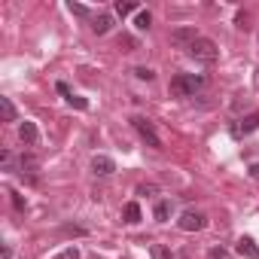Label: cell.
Segmentation results:
<instances>
[{"label": "cell", "instance_id": "obj_22", "mask_svg": "<svg viewBox=\"0 0 259 259\" xmlns=\"http://www.w3.org/2000/svg\"><path fill=\"white\" fill-rule=\"evenodd\" d=\"M0 159H4V168H7V171H16V168H13V153L4 150V153H0Z\"/></svg>", "mask_w": 259, "mask_h": 259}, {"label": "cell", "instance_id": "obj_4", "mask_svg": "<svg viewBox=\"0 0 259 259\" xmlns=\"http://www.w3.org/2000/svg\"><path fill=\"white\" fill-rule=\"evenodd\" d=\"M204 223H207V217L198 213V210H183L180 220H177V226H180L183 232H198V229H204Z\"/></svg>", "mask_w": 259, "mask_h": 259}, {"label": "cell", "instance_id": "obj_16", "mask_svg": "<svg viewBox=\"0 0 259 259\" xmlns=\"http://www.w3.org/2000/svg\"><path fill=\"white\" fill-rule=\"evenodd\" d=\"M150 253H153V259H174L171 247H165V244H153V247H150Z\"/></svg>", "mask_w": 259, "mask_h": 259}, {"label": "cell", "instance_id": "obj_3", "mask_svg": "<svg viewBox=\"0 0 259 259\" xmlns=\"http://www.w3.org/2000/svg\"><path fill=\"white\" fill-rule=\"evenodd\" d=\"M132 125H135V132L141 135V141H144L147 147H153V150H162V138L156 135V128H153V122H150V119H144V116H135V119H132Z\"/></svg>", "mask_w": 259, "mask_h": 259}, {"label": "cell", "instance_id": "obj_15", "mask_svg": "<svg viewBox=\"0 0 259 259\" xmlns=\"http://www.w3.org/2000/svg\"><path fill=\"white\" fill-rule=\"evenodd\" d=\"M156 220L159 223H168L171 220V201H159L156 204Z\"/></svg>", "mask_w": 259, "mask_h": 259}, {"label": "cell", "instance_id": "obj_13", "mask_svg": "<svg viewBox=\"0 0 259 259\" xmlns=\"http://www.w3.org/2000/svg\"><path fill=\"white\" fill-rule=\"evenodd\" d=\"M110 28H113V16H107V13L95 16V22H92V31H95V34H107Z\"/></svg>", "mask_w": 259, "mask_h": 259}, {"label": "cell", "instance_id": "obj_2", "mask_svg": "<svg viewBox=\"0 0 259 259\" xmlns=\"http://www.w3.org/2000/svg\"><path fill=\"white\" fill-rule=\"evenodd\" d=\"M189 55H192L195 61H201V64H217V58H220V49H217V43H213V40H207V37H198V40L189 46Z\"/></svg>", "mask_w": 259, "mask_h": 259}, {"label": "cell", "instance_id": "obj_14", "mask_svg": "<svg viewBox=\"0 0 259 259\" xmlns=\"http://www.w3.org/2000/svg\"><path fill=\"white\" fill-rule=\"evenodd\" d=\"M0 116H4V122H16V107L10 98H0Z\"/></svg>", "mask_w": 259, "mask_h": 259}, {"label": "cell", "instance_id": "obj_17", "mask_svg": "<svg viewBox=\"0 0 259 259\" xmlns=\"http://www.w3.org/2000/svg\"><path fill=\"white\" fill-rule=\"evenodd\" d=\"M150 22H153V16H150L147 10H141V13H138V19H135V28H138V31H147V28H150Z\"/></svg>", "mask_w": 259, "mask_h": 259}, {"label": "cell", "instance_id": "obj_11", "mask_svg": "<svg viewBox=\"0 0 259 259\" xmlns=\"http://www.w3.org/2000/svg\"><path fill=\"white\" fill-rule=\"evenodd\" d=\"M58 92L64 95V101H67L70 107H76V110H85V107H89V101H85V98H79V95H73V92L67 89V82H58Z\"/></svg>", "mask_w": 259, "mask_h": 259}, {"label": "cell", "instance_id": "obj_5", "mask_svg": "<svg viewBox=\"0 0 259 259\" xmlns=\"http://www.w3.org/2000/svg\"><path fill=\"white\" fill-rule=\"evenodd\" d=\"M256 128H259V110H256V113H250V116H244V119L232 128V135H235V138H241V135H253Z\"/></svg>", "mask_w": 259, "mask_h": 259}, {"label": "cell", "instance_id": "obj_24", "mask_svg": "<svg viewBox=\"0 0 259 259\" xmlns=\"http://www.w3.org/2000/svg\"><path fill=\"white\" fill-rule=\"evenodd\" d=\"M210 259H229V253H226L223 247H213V250H210Z\"/></svg>", "mask_w": 259, "mask_h": 259}, {"label": "cell", "instance_id": "obj_10", "mask_svg": "<svg viewBox=\"0 0 259 259\" xmlns=\"http://www.w3.org/2000/svg\"><path fill=\"white\" fill-rule=\"evenodd\" d=\"M37 168H40V162H37V156H22L19 159V174H28L31 180H37Z\"/></svg>", "mask_w": 259, "mask_h": 259}, {"label": "cell", "instance_id": "obj_7", "mask_svg": "<svg viewBox=\"0 0 259 259\" xmlns=\"http://www.w3.org/2000/svg\"><path fill=\"white\" fill-rule=\"evenodd\" d=\"M19 138H22V144H25V147H34V144L40 141V132H37V125L25 119V122L19 125Z\"/></svg>", "mask_w": 259, "mask_h": 259}, {"label": "cell", "instance_id": "obj_28", "mask_svg": "<svg viewBox=\"0 0 259 259\" xmlns=\"http://www.w3.org/2000/svg\"><path fill=\"white\" fill-rule=\"evenodd\" d=\"M256 89H259V70H256Z\"/></svg>", "mask_w": 259, "mask_h": 259}, {"label": "cell", "instance_id": "obj_12", "mask_svg": "<svg viewBox=\"0 0 259 259\" xmlns=\"http://www.w3.org/2000/svg\"><path fill=\"white\" fill-rule=\"evenodd\" d=\"M122 220H125L128 226H135V223H141V204H138V201H128V204L122 207Z\"/></svg>", "mask_w": 259, "mask_h": 259}, {"label": "cell", "instance_id": "obj_9", "mask_svg": "<svg viewBox=\"0 0 259 259\" xmlns=\"http://www.w3.org/2000/svg\"><path fill=\"white\" fill-rule=\"evenodd\" d=\"M235 250H238V256H244V259H259V247H256L253 238H241V241L235 244Z\"/></svg>", "mask_w": 259, "mask_h": 259}, {"label": "cell", "instance_id": "obj_1", "mask_svg": "<svg viewBox=\"0 0 259 259\" xmlns=\"http://www.w3.org/2000/svg\"><path fill=\"white\" fill-rule=\"evenodd\" d=\"M204 76L201 73H177L174 79H171V95H177V98H189V95H195L198 89H204Z\"/></svg>", "mask_w": 259, "mask_h": 259}, {"label": "cell", "instance_id": "obj_23", "mask_svg": "<svg viewBox=\"0 0 259 259\" xmlns=\"http://www.w3.org/2000/svg\"><path fill=\"white\" fill-rule=\"evenodd\" d=\"M13 195V204H16V210H25V198L19 195V192H10Z\"/></svg>", "mask_w": 259, "mask_h": 259}, {"label": "cell", "instance_id": "obj_6", "mask_svg": "<svg viewBox=\"0 0 259 259\" xmlns=\"http://www.w3.org/2000/svg\"><path fill=\"white\" fill-rule=\"evenodd\" d=\"M198 40V34H195V28H174L171 31V43H177V46H192Z\"/></svg>", "mask_w": 259, "mask_h": 259}, {"label": "cell", "instance_id": "obj_20", "mask_svg": "<svg viewBox=\"0 0 259 259\" xmlns=\"http://www.w3.org/2000/svg\"><path fill=\"white\" fill-rule=\"evenodd\" d=\"M67 10H70L73 16H79V19H85V16H92V13H89V7H82V4H67Z\"/></svg>", "mask_w": 259, "mask_h": 259}, {"label": "cell", "instance_id": "obj_27", "mask_svg": "<svg viewBox=\"0 0 259 259\" xmlns=\"http://www.w3.org/2000/svg\"><path fill=\"white\" fill-rule=\"evenodd\" d=\"M250 177H253V180H259V162H256V165H250Z\"/></svg>", "mask_w": 259, "mask_h": 259}, {"label": "cell", "instance_id": "obj_19", "mask_svg": "<svg viewBox=\"0 0 259 259\" xmlns=\"http://www.w3.org/2000/svg\"><path fill=\"white\" fill-rule=\"evenodd\" d=\"M52 259H79V250H76V247H64V250L55 253Z\"/></svg>", "mask_w": 259, "mask_h": 259}, {"label": "cell", "instance_id": "obj_25", "mask_svg": "<svg viewBox=\"0 0 259 259\" xmlns=\"http://www.w3.org/2000/svg\"><path fill=\"white\" fill-rule=\"evenodd\" d=\"M119 46H128V52H132V49H135V40H132V37H122Z\"/></svg>", "mask_w": 259, "mask_h": 259}, {"label": "cell", "instance_id": "obj_26", "mask_svg": "<svg viewBox=\"0 0 259 259\" xmlns=\"http://www.w3.org/2000/svg\"><path fill=\"white\" fill-rule=\"evenodd\" d=\"M153 192H156V186H141L138 189V195H153Z\"/></svg>", "mask_w": 259, "mask_h": 259}, {"label": "cell", "instance_id": "obj_21", "mask_svg": "<svg viewBox=\"0 0 259 259\" xmlns=\"http://www.w3.org/2000/svg\"><path fill=\"white\" fill-rule=\"evenodd\" d=\"M135 76H138V79H147V82H150V79H153L156 73H153L150 67H135Z\"/></svg>", "mask_w": 259, "mask_h": 259}, {"label": "cell", "instance_id": "obj_18", "mask_svg": "<svg viewBox=\"0 0 259 259\" xmlns=\"http://www.w3.org/2000/svg\"><path fill=\"white\" fill-rule=\"evenodd\" d=\"M135 10H138V4H132V0H119V4H116V16H128Z\"/></svg>", "mask_w": 259, "mask_h": 259}, {"label": "cell", "instance_id": "obj_8", "mask_svg": "<svg viewBox=\"0 0 259 259\" xmlns=\"http://www.w3.org/2000/svg\"><path fill=\"white\" fill-rule=\"evenodd\" d=\"M92 171H95L98 177H110V174L116 171V162H113L110 156H95V159H92Z\"/></svg>", "mask_w": 259, "mask_h": 259}]
</instances>
